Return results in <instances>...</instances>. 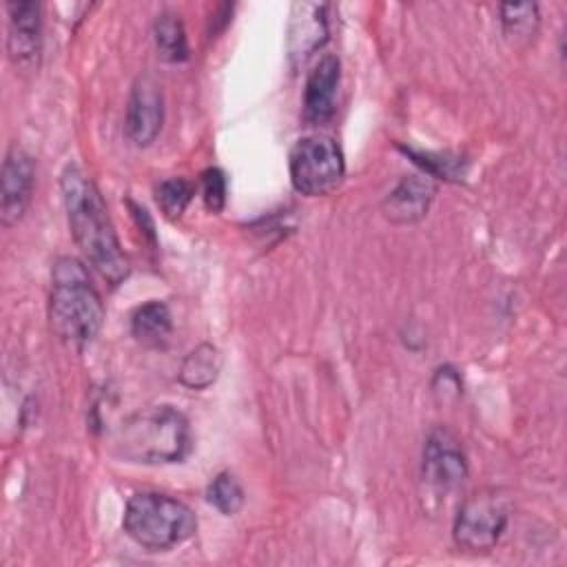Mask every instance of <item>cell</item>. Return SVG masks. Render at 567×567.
Listing matches in <instances>:
<instances>
[{"label": "cell", "mask_w": 567, "mask_h": 567, "mask_svg": "<svg viewBox=\"0 0 567 567\" xmlns=\"http://www.w3.org/2000/svg\"><path fill=\"white\" fill-rule=\"evenodd\" d=\"M62 199L71 235L84 259L111 284L117 286L128 277V259L120 248L106 204L93 179L78 166L69 164L60 179Z\"/></svg>", "instance_id": "cell-1"}, {"label": "cell", "mask_w": 567, "mask_h": 567, "mask_svg": "<svg viewBox=\"0 0 567 567\" xmlns=\"http://www.w3.org/2000/svg\"><path fill=\"white\" fill-rule=\"evenodd\" d=\"M188 450V421L173 405L142 408L113 432V452L128 463H177Z\"/></svg>", "instance_id": "cell-2"}, {"label": "cell", "mask_w": 567, "mask_h": 567, "mask_svg": "<svg viewBox=\"0 0 567 567\" xmlns=\"http://www.w3.org/2000/svg\"><path fill=\"white\" fill-rule=\"evenodd\" d=\"M49 319L53 332L73 348L91 343L102 328V299L86 266L75 257H62L53 266Z\"/></svg>", "instance_id": "cell-3"}, {"label": "cell", "mask_w": 567, "mask_h": 567, "mask_svg": "<svg viewBox=\"0 0 567 567\" xmlns=\"http://www.w3.org/2000/svg\"><path fill=\"white\" fill-rule=\"evenodd\" d=\"M122 525L137 545L164 551L188 540L197 529V518L186 503L168 494L140 492L128 498Z\"/></svg>", "instance_id": "cell-4"}, {"label": "cell", "mask_w": 567, "mask_h": 567, "mask_svg": "<svg viewBox=\"0 0 567 567\" xmlns=\"http://www.w3.org/2000/svg\"><path fill=\"white\" fill-rule=\"evenodd\" d=\"M288 166L292 186L308 197L332 193L346 175L343 153L328 135L301 137L290 151Z\"/></svg>", "instance_id": "cell-5"}, {"label": "cell", "mask_w": 567, "mask_h": 567, "mask_svg": "<svg viewBox=\"0 0 567 567\" xmlns=\"http://www.w3.org/2000/svg\"><path fill=\"white\" fill-rule=\"evenodd\" d=\"M509 518V498L494 487L476 489L467 496L454 518V540L461 549L483 554L489 551Z\"/></svg>", "instance_id": "cell-6"}, {"label": "cell", "mask_w": 567, "mask_h": 567, "mask_svg": "<svg viewBox=\"0 0 567 567\" xmlns=\"http://www.w3.org/2000/svg\"><path fill=\"white\" fill-rule=\"evenodd\" d=\"M467 476V458L450 430H434L423 447V481L439 489H454Z\"/></svg>", "instance_id": "cell-7"}, {"label": "cell", "mask_w": 567, "mask_h": 567, "mask_svg": "<svg viewBox=\"0 0 567 567\" xmlns=\"http://www.w3.org/2000/svg\"><path fill=\"white\" fill-rule=\"evenodd\" d=\"M164 120V97L159 84L151 75H140L131 89L126 117H124V133L135 146H148Z\"/></svg>", "instance_id": "cell-8"}, {"label": "cell", "mask_w": 567, "mask_h": 567, "mask_svg": "<svg viewBox=\"0 0 567 567\" xmlns=\"http://www.w3.org/2000/svg\"><path fill=\"white\" fill-rule=\"evenodd\" d=\"M33 182L35 166L31 155L20 146H11L0 173V221L4 226L16 224L24 215L33 193Z\"/></svg>", "instance_id": "cell-9"}, {"label": "cell", "mask_w": 567, "mask_h": 567, "mask_svg": "<svg viewBox=\"0 0 567 567\" xmlns=\"http://www.w3.org/2000/svg\"><path fill=\"white\" fill-rule=\"evenodd\" d=\"M9 35L7 51L16 66H33L42 44V7L33 0L7 2Z\"/></svg>", "instance_id": "cell-10"}, {"label": "cell", "mask_w": 567, "mask_h": 567, "mask_svg": "<svg viewBox=\"0 0 567 567\" xmlns=\"http://www.w3.org/2000/svg\"><path fill=\"white\" fill-rule=\"evenodd\" d=\"M339 78H341V64L332 53L323 55L308 73L306 91H303V117L310 124H317V126L326 124L334 115Z\"/></svg>", "instance_id": "cell-11"}, {"label": "cell", "mask_w": 567, "mask_h": 567, "mask_svg": "<svg viewBox=\"0 0 567 567\" xmlns=\"http://www.w3.org/2000/svg\"><path fill=\"white\" fill-rule=\"evenodd\" d=\"M328 35L326 4L297 2L292 4L288 24V53L292 62H303L312 51H317Z\"/></svg>", "instance_id": "cell-12"}, {"label": "cell", "mask_w": 567, "mask_h": 567, "mask_svg": "<svg viewBox=\"0 0 567 567\" xmlns=\"http://www.w3.org/2000/svg\"><path fill=\"white\" fill-rule=\"evenodd\" d=\"M436 186L430 175H410L399 182V186L388 195L383 208L388 219L399 224H410L427 213Z\"/></svg>", "instance_id": "cell-13"}, {"label": "cell", "mask_w": 567, "mask_h": 567, "mask_svg": "<svg viewBox=\"0 0 567 567\" xmlns=\"http://www.w3.org/2000/svg\"><path fill=\"white\" fill-rule=\"evenodd\" d=\"M173 328L171 310L162 301H148L140 306L131 317V332L144 346H159L168 339Z\"/></svg>", "instance_id": "cell-14"}, {"label": "cell", "mask_w": 567, "mask_h": 567, "mask_svg": "<svg viewBox=\"0 0 567 567\" xmlns=\"http://www.w3.org/2000/svg\"><path fill=\"white\" fill-rule=\"evenodd\" d=\"M219 365H221L219 350L210 343H202L184 359L179 379L184 385H188L193 390H202L217 379Z\"/></svg>", "instance_id": "cell-15"}, {"label": "cell", "mask_w": 567, "mask_h": 567, "mask_svg": "<svg viewBox=\"0 0 567 567\" xmlns=\"http://www.w3.org/2000/svg\"><path fill=\"white\" fill-rule=\"evenodd\" d=\"M153 38L159 55L168 62H184L188 58L186 31L175 13H159L153 22Z\"/></svg>", "instance_id": "cell-16"}, {"label": "cell", "mask_w": 567, "mask_h": 567, "mask_svg": "<svg viewBox=\"0 0 567 567\" xmlns=\"http://www.w3.org/2000/svg\"><path fill=\"white\" fill-rule=\"evenodd\" d=\"M501 22H503V31L507 38H512L514 42L520 40H529L534 38L536 29H538V7L534 2H509L501 7Z\"/></svg>", "instance_id": "cell-17"}, {"label": "cell", "mask_w": 567, "mask_h": 567, "mask_svg": "<svg viewBox=\"0 0 567 567\" xmlns=\"http://www.w3.org/2000/svg\"><path fill=\"white\" fill-rule=\"evenodd\" d=\"M193 197V184L184 177H166L155 188V199L168 219H177Z\"/></svg>", "instance_id": "cell-18"}, {"label": "cell", "mask_w": 567, "mask_h": 567, "mask_svg": "<svg viewBox=\"0 0 567 567\" xmlns=\"http://www.w3.org/2000/svg\"><path fill=\"white\" fill-rule=\"evenodd\" d=\"M206 496H208V503L226 516L237 514L244 505V489L237 483V478L228 472H221L213 478V483L208 485Z\"/></svg>", "instance_id": "cell-19"}, {"label": "cell", "mask_w": 567, "mask_h": 567, "mask_svg": "<svg viewBox=\"0 0 567 567\" xmlns=\"http://www.w3.org/2000/svg\"><path fill=\"white\" fill-rule=\"evenodd\" d=\"M199 190H202L204 206L210 213H219L224 208V202H226V177H224V173L219 168H206L202 173Z\"/></svg>", "instance_id": "cell-20"}, {"label": "cell", "mask_w": 567, "mask_h": 567, "mask_svg": "<svg viewBox=\"0 0 567 567\" xmlns=\"http://www.w3.org/2000/svg\"><path fill=\"white\" fill-rule=\"evenodd\" d=\"M405 153H410L414 157L416 164H421L427 175H436V177H456L458 175V168H461V162L454 157H445V155H430V153H414L412 148H405Z\"/></svg>", "instance_id": "cell-21"}]
</instances>
